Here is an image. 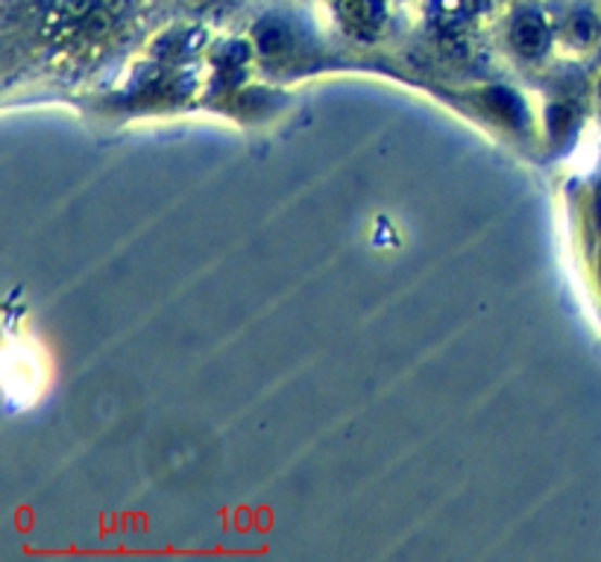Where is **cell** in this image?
I'll list each match as a JSON object with an SVG mask.
<instances>
[{
	"instance_id": "cell-9",
	"label": "cell",
	"mask_w": 601,
	"mask_h": 562,
	"mask_svg": "<svg viewBox=\"0 0 601 562\" xmlns=\"http://www.w3.org/2000/svg\"><path fill=\"white\" fill-rule=\"evenodd\" d=\"M599 220H601V185H599Z\"/></svg>"
},
{
	"instance_id": "cell-3",
	"label": "cell",
	"mask_w": 601,
	"mask_h": 562,
	"mask_svg": "<svg viewBox=\"0 0 601 562\" xmlns=\"http://www.w3.org/2000/svg\"><path fill=\"white\" fill-rule=\"evenodd\" d=\"M335 10L355 36H376L385 21L381 0H335Z\"/></svg>"
},
{
	"instance_id": "cell-4",
	"label": "cell",
	"mask_w": 601,
	"mask_h": 562,
	"mask_svg": "<svg viewBox=\"0 0 601 562\" xmlns=\"http://www.w3.org/2000/svg\"><path fill=\"white\" fill-rule=\"evenodd\" d=\"M255 41H259V50L267 53V57H276V53H285L288 45H291V33L279 21H264L262 27L255 29Z\"/></svg>"
},
{
	"instance_id": "cell-6",
	"label": "cell",
	"mask_w": 601,
	"mask_h": 562,
	"mask_svg": "<svg viewBox=\"0 0 601 562\" xmlns=\"http://www.w3.org/2000/svg\"><path fill=\"white\" fill-rule=\"evenodd\" d=\"M573 124V109L569 105H552L549 109V126H552V135H563Z\"/></svg>"
},
{
	"instance_id": "cell-1",
	"label": "cell",
	"mask_w": 601,
	"mask_h": 562,
	"mask_svg": "<svg viewBox=\"0 0 601 562\" xmlns=\"http://www.w3.org/2000/svg\"><path fill=\"white\" fill-rule=\"evenodd\" d=\"M126 10V0H53L50 36L59 41H100L112 33Z\"/></svg>"
},
{
	"instance_id": "cell-8",
	"label": "cell",
	"mask_w": 601,
	"mask_h": 562,
	"mask_svg": "<svg viewBox=\"0 0 601 562\" xmlns=\"http://www.w3.org/2000/svg\"><path fill=\"white\" fill-rule=\"evenodd\" d=\"M183 3L188 10H205V7H212L214 0H183Z\"/></svg>"
},
{
	"instance_id": "cell-7",
	"label": "cell",
	"mask_w": 601,
	"mask_h": 562,
	"mask_svg": "<svg viewBox=\"0 0 601 562\" xmlns=\"http://www.w3.org/2000/svg\"><path fill=\"white\" fill-rule=\"evenodd\" d=\"M490 105H493L499 115L516 117V100L508 91H490Z\"/></svg>"
},
{
	"instance_id": "cell-5",
	"label": "cell",
	"mask_w": 601,
	"mask_h": 562,
	"mask_svg": "<svg viewBox=\"0 0 601 562\" xmlns=\"http://www.w3.org/2000/svg\"><path fill=\"white\" fill-rule=\"evenodd\" d=\"M566 29H569V39H573L575 45H581V48H587V45H592V41L599 39L601 24H599V18L592 15V12L578 10L573 15V18H569Z\"/></svg>"
},
{
	"instance_id": "cell-2",
	"label": "cell",
	"mask_w": 601,
	"mask_h": 562,
	"mask_svg": "<svg viewBox=\"0 0 601 562\" xmlns=\"http://www.w3.org/2000/svg\"><path fill=\"white\" fill-rule=\"evenodd\" d=\"M511 45L516 53L537 59L549 48V24L540 12H519L511 24Z\"/></svg>"
}]
</instances>
